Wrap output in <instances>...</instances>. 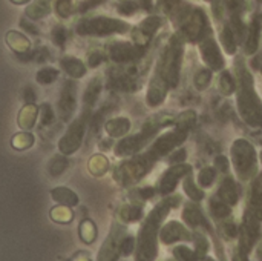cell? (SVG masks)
<instances>
[{
	"label": "cell",
	"mask_w": 262,
	"mask_h": 261,
	"mask_svg": "<svg viewBox=\"0 0 262 261\" xmlns=\"http://www.w3.org/2000/svg\"><path fill=\"white\" fill-rule=\"evenodd\" d=\"M187 135V131L175 126L160 134L147 149L117 165L114 169V180L120 186H132L138 183L155 168L160 160L167 158L173 151H177L186 142Z\"/></svg>",
	"instance_id": "cell-1"
},
{
	"label": "cell",
	"mask_w": 262,
	"mask_h": 261,
	"mask_svg": "<svg viewBox=\"0 0 262 261\" xmlns=\"http://www.w3.org/2000/svg\"><path fill=\"white\" fill-rule=\"evenodd\" d=\"M181 203L180 195H169L158 202L154 209L146 215L137 237L135 261H155L158 257V240L160 231L167 218L169 212L173 208H178Z\"/></svg>",
	"instance_id": "cell-2"
},
{
	"label": "cell",
	"mask_w": 262,
	"mask_h": 261,
	"mask_svg": "<svg viewBox=\"0 0 262 261\" xmlns=\"http://www.w3.org/2000/svg\"><path fill=\"white\" fill-rule=\"evenodd\" d=\"M236 106L241 118L253 129H262V100L255 86V78L244 57L235 60Z\"/></svg>",
	"instance_id": "cell-3"
},
{
	"label": "cell",
	"mask_w": 262,
	"mask_h": 261,
	"mask_svg": "<svg viewBox=\"0 0 262 261\" xmlns=\"http://www.w3.org/2000/svg\"><path fill=\"white\" fill-rule=\"evenodd\" d=\"M173 123H175V117H170V115H164V117L157 115V117L147 120L143 125V128L140 129V132L121 138L114 146V154L117 157H129L130 158V157L143 152L155 142V138L161 134L163 128L173 126Z\"/></svg>",
	"instance_id": "cell-4"
},
{
	"label": "cell",
	"mask_w": 262,
	"mask_h": 261,
	"mask_svg": "<svg viewBox=\"0 0 262 261\" xmlns=\"http://www.w3.org/2000/svg\"><path fill=\"white\" fill-rule=\"evenodd\" d=\"M184 48H186V42L181 38V35L178 32H175L169 38L167 45L160 52L158 60H157L152 75L164 80L170 89L177 88L180 83L181 66H183V58H184Z\"/></svg>",
	"instance_id": "cell-5"
},
{
	"label": "cell",
	"mask_w": 262,
	"mask_h": 261,
	"mask_svg": "<svg viewBox=\"0 0 262 261\" xmlns=\"http://www.w3.org/2000/svg\"><path fill=\"white\" fill-rule=\"evenodd\" d=\"M230 160L239 182L249 183L256 178L258 172V152L255 146L246 138H236L230 148Z\"/></svg>",
	"instance_id": "cell-6"
},
{
	"label": "cell",
	"mask_w": 262,
	"mask_h": 261,
	"mask_svg": "<svg viewBox=\"0 0 262 261\" xmlns=\"http://www.w3.org/2000/svg\"><path fill=\"white\" fill-rule=\"evenodd\" d=\"M132 31L129 22L106 15H91L81 17L75 23V32L78 35H94V37H106L114 34H127Z\"/></svg>",
	"instance_id": "cell-7"
},
{
	"label": "cell",
	"mask_w": 262,
	"mask_h": 261,
	"mask_svg": "<svg viewBox=\"0 0 262 261\" xmlns=\"http://www.w3.org/2000/svg\"><path fill=\"white\" fill-rule=\"evenodd\" d=\"M262 232V209L258 206L249 205L244 211V217L239 226V232H238V249L246 254L250 255V252L253 251L255 245L258 243V240L261 238Z\"/></svg>",
	"instance_id": "cell-8"
},
{
	"label": "cell",
	"mask_w": 262,
	"mask_h": 261,
	"mask_svg": "<svg viewBox=\"0 0 262 261\" xmlns=\"http://www.w3.org/2000/svg\"><path fill=\"white\" fill-rule=\"evenodd\" d=\"M91 117H92V109L83 108L81 114L75 120H72L68 131L58 142V151L61 155H71L80 149L83 138L86 135V129H88Z\"/></svg>",
	"instance_id": "cell-9"
},
{
	"label": "cell",
	"mask_w": 262,
	"mask_h": 261,
	"mask_svg": "<svg viewBox=\"0 0 262 261\" xmlns=\"http://www.w3.org/2000/svg\"><path fill=\"white\" fill-rule=\"evenodd\" d=\"M177 32L186 43H201L207 37H212V28L206 11L195 6L186 23Z\"/></svg>",
	"instance_id": "cell-10"
},
{
	"label": "cell",
	"mask_w": 262,
	"mask_h": 261,
	"mask_svg": "<svg viewBox=\"0 0 262 261\" xmlns=\"http://www.w3.org/2000/svg\"><path fill=\"white\" fill-rule=\"evenodd\" d=\"M146 51H147V48L137 46L132 42L114 40V42H109L106 46V57L111 58L114 63L124 66V65H132L137 60H140L141 57H144Z\"/></svg>",
	"instance_id": "cell-11"
},
{
	"label": "cell",
	"mask_w": 262,
	"mask_h": 261,
	"mask_svg": "<svg viewBox=\"0 0 262 261\" xmlns=\"http://www.w3.org/2000/svg\"><path fill=\"white\" fill-rule=\"evenodd\" d=\"M126 235V228L121 223L115 222L98 252L97 261H118L121 257V242Z\"/></svg>",
	"instance_id": "cell-12"
},
{
	"label": "cell",
	"mask_w": 262,
	"mask_h": 261,
	"mask_svg": "<svg viewBox=\"0 0 262 261\" xmlns=\"http://www.w3.org/2000/svg\"><path fill=\"white\" fill-rule=\"evenodd\" d=\"M163 25H164V20H163V17H158V15H149V17L143 18L130 31L132 43H135L137 46H141V48H147L150 45L154 35L157 34V31Z\"/></svg>",
	"instance_id": "cell-13"
},
{
	"label": "cell",
	"mask_w": 262,
	"mask_h": 261,
	"mask_svg": "<svg viewBox=\"0 0 262 261\" xmlns=\"http://www.w3.org/2000/svg\"><path fill=\"white\" fill-rule=\"evenodd\" d=\"M200 54L201 58L206 65V68H209L212 72H223L226 68V58L223 55V51L218 45V42L215 40V37H207L206 40H203L200 43Z\"/></svg>",
	"instance_id": "cell-14"
},
{
	"label": "cell",
	"mask_w": 262,
	"mask_h": 261,
	"mask_svg": "<svg viewBox=\"0 0 262 261\" xmlns=\"http://www.w3.org/2000/svg\"><path fill=\"white\" fill-rule=\"evenodd\" d=\"M77 91L78 85L75 80H66L63 83L61 94L58 98V117L64 123L72 120V115L77 109Z\"/></svg>",
	"instance_id": "cell-15"
},
{
	"label": "cell",
	"mask_w": 262,
	"mask_h": 261,
	"mask_svg": "<svg viewBox=\"0 0 262 261\" xmlns=\"http://www.w3.org/2000/svg\"><path fill=\"white\" fill-rule=\"evenodd\" d=\"M192 174V166L187 165V163H181V165H173V166H169L166 169V172L161 175L160 178V183H158V191L169 197L175 192L177 186L180 185V180L181 178H186L187 175Z\"/></svg>",
	"instance_id": "cell-16"
},
{
	"label": "cell",
	"mask_w": 262,
	"mask_h": 261,
	"mask_svg": "<svg viewBox=\"0 0 262 261\" xmlns=\"http://www.w3.org/2000/svg\"><path fill=\"white\" fill-rule=\"evenodd\" d=\"M160 242L166 246L181 243V242H193V234L189 228L180 222H169L163 225L160 231Z\"/></svg>",
	"instance_id": "cell-17"
},
{
	"label": "cell",
	"mask_w": 262,
	"mask_h": 261,
	"mask_svg": "<svg viewBox=\"0 0 262 261\" xmlns=\"http://www.w3.org/2000/svg\"><path fill=\"white\" fill-rule=\"evenodd\" d=\"M183 222L186 223L187 228L192 229H201L203 232L207 231L210 234H213V231L210 229V225L203 212V209L200 208L198 203H187L183 209Z\"/></svg>",
	"instance_id": "cell-18"
},
{
	"label": "cell",
	"mask_w": 262,
	"mask_h": 261,
	"mask_svg": "<svg viewBox=\"0 0 262 261\" xmlns=\"http://www.w3.org/2000/svg\"><path fill=\"white\" fill-rule=\"evenodd\" d=\"M261 29H262V14L255 12L250 18V23L247 25L246 38H244V51L247 55L256 54L261 42Z\"/></svg>",
	"instance_id": "cell-19"
},
{
	"label": "cell",
	"mask_w": 262,
	"mask_h": 261,
	"mask_svg": "<svg viewBox=\"0 0 262 261\" xmlns=\"http://www.w3.org/2000/svg\"><path fill=\"white\" fill-rule=\"evenodd\" d=\"M169 91H170V88H169V85L164 80L152 75V78L149 82V86H147V92H146V103H147V106L157 108V106L163 105L164 100L167 98Z\"/></svg>",
	"instance_id": "cell-20"
},
{
	"label": "cell",
	"mask_w": 262,
	"mask_h": 261,
	"mask_svg": "<svg viewBox=\"0 0 262 261\" xmlns=\"http://www.w3.org/2000/svg\"><path fill=\"white\" fill-rule=\"evenodd\" d=\"M216 197L227 206L235 208L239 202V188L236 182L232 177H226L216 191Z\"/></svg>",
	"instance_id": "cell-21"
},
{
	"label": "cell",
	"mask_w": 262,
	"mask_h": 261,
	"mask_svg": "<svg viewBox=\"0 0 262 261\" xmlns=\"http://www.w3.org/2000/svg\"><path fill=\"white\" fill-rule=\"evenodd\" d=\"M170 5L172 6L166 8V12L170 18V22L173 23L175 29L178 31L186 23L189 15L192 14L193 6L190 3H186V2H170Z\"/></svg>",
	"instance_id": "cell-22"
},
{
	"label": "cell",
	"mask_w": 262,
	"mask_h": 261,
	"mask_svg": "<svg viewBox=\"0 0 262 261\" xmlns=\"http://www.w3.org/2000/svg\"><path fill=\"white\" fill-rule=\"evenodd\" d=\"M130 120L127 117H114L104 123V131L109 138H124L130 131Z\"/></svg>",
	"instance_id": "cell-23"
},
{
	"label": "cell",
	"mask_w": 262,
	"mask_h": 261,
	"mask_svg": "<svg viewBox=\"0 0 262 261\" xmlns=\"http://www.w3.org/2000/svg\"><path fill=\"white\" fill-rule=\"evenodd\" d=\"M60 66L71 77V80H78V78L84 77L86 75V71H88L84 62H81L80 58L72 57V55L61 57L60 58Z\"/></svg>",
	"instance_id": "cell-24"
},
{
	"label": "cell",
	"mask_w": 262,
	"mask_h": 261,
	"mask_svg": "<svg viewBox=\"0 0 262 261\" xmlns=\"http://www.w3.org/2000/svg\"><path fill=\"white\" fill-rule=\"evenodd\" d=\"M143 218V205L137 203H126L118 211V220L123 225L137 223Z\"/></svg>",
	"instance_id": "cell-25"
},
{
	"label": "cell",
	"mask_w": 262,
	"mask_h": 261,
	"mask_svg": "<svg viewBox=\"0 0 262 261\" xmlns=\"http://www.w3.org/2000/svg\"><path fill=\"white\" fill-rule=\"evenodd\" d=\"M6 43H8V46H9L14 52H17L18 55H23V54L28 52L29 48H31L29 38H28L23 32L14 31V29L9 31V32L6 34Z\"/></svg>",
	"instance_id": "cell-26"
},
{
	"label": "cell",
	"mask_w": 262,
	"mask_h": 261,
	"mask_svg": "<svg viewBox=\"0 0 262 261\" xmlns=\"http://www.w3.org/2000/svg\"><path fill=\"white\" fill-rule=\"evenodd\" d=\"M103 89V80L101 77H94L89 85L86 86V91L83 94V108H88V109H92L100 97V92Z\"/></svg>",
	"instance_id": "cell-27"
},
{
	"label": "cell",
	"mask_w": 262,
	"mask_h": 261,
	"mask_svg": "<svg viewBox=\"0 0 262 261\" xmlns=\"http://www.w3.org/2000/svg\"><path fill=\"white\" fill-rule=\"evenodd\" d=\"M38 118V108L37 105H25L17 117V125L20 129H32Z\"/></svg>",
	"instance_id": "cell-28"
},
{
	"label": "cell",
	"mask_w": 262,
	"mask_h": 261,
	"mask_svg": "<svg viewBox=\"0 0 262 261\" xmlns=\"http://www.w3.org/2000/svg\"><path fill=\"white\" fill-rule=\"evenodd\" d=\"M51 197L54 202L60 203L61 206H68V208H74L78 205V195L69 189V188H64V186H58V188H54L51 191Z\"/></svg>",
	"instance_id": "cell-29"
},
{
	"label": "cell",
	"mask_w": 262,
	"mask_h": 261,
	"mask_svg": "<svg viewBox=\"0 0 262 261\" xmlns=\"http://www.w3.org/2000/svg\"><path fill=\"white\" fill-rule=\"evenodd\" d=\"M109 168H111V163L104 154H95L88 162V171L94 177H103L109 171Z\"/></svg>",
	"instance_id": "cell-30"
},
{
	"label": "cell",
	"mask_w": 262,
	"mask_h": 261,
	"mask_svg": "<svg viewBox=\"0 0 262 261\" xmlns=\"http://www.w3.org/2000/svg\"><path fill=\"white\" fill-rule=\"evenodd\" d=\"M209 209H210L212 217H213L216 222H221V223L227 222V218H230V215H232V208L227 206L226 203H223L216 195L210 198Z\"/></svg>",
	"instance_id": "cell-31"
},
{
	"label": "cell",
	"mask_w": 262,
	"mask_h": 261,
	"mask_svg": "<svg viewBox=\"0 0 262 261\" xmlns=\"http://www.w3.org/2000/svg\"><path fill=\"white\" fill-rule=\"evenodd\" d=\"M51 14V3L49 2H32L26 9H25V15L31 20V22H35V20H40V18H45L46 15Z\"/></svg>",
	"instance_id": "cell-32"
},
{
	"label": "cell",
	"mask_w": 262,
	"mask_h": 261,
	"mask_svg": "<svg viewBox=\"0 0 262 261\" xmlns=\"http://www.w3.org/2000/svg\"><path fill=\"white\" fill-rule=\"evenodd\" d=\"M220 42L224 48V51L229 54V55H235L236 51H238V40L232 31V28L229 26V23L223 25L221 28V34H220Z\"/></svg>",
	"instance_id": "cell-33"
},
{
	"label": "cell",
	"mask_w": 262,
	"mask_h": 261,
	"mask_svg": "<svg viewBox=\"0 0 262 261\" xmlns=\"http://www.w3.org/2000/svg\"><path fill=\"white\" fill-rule=\"evenodd\" d=\"M183 189H184V194L189 197V200L192 203H201L206 197L204 191L198 186V183L195 182V178L192 175H187L184 180H183Z\"/></svg>",
	"instance_id": "cell-34"
},
{
	"label": "cell",
	"mask_w": 262,
	"mask_h": 261,
	"mask_svg": "<svg viewBox=\"0 0 262 261\" xmlns=\"http://www.w3.org/2000/svg\"><path fill=\"white\" fill-rule=\"evenodd\" d=\"M218 89L223 95H232L236 92V78L230 71H223L220 74Z\"/></svg>",
	"instance_id": "cell-35"
},
{
	"label": "cell",
	"mask_w": 262,
	"mask_h": 261,
	"mask_svg": "<svg viewBox=\"0 0 262 261\" xmlns=\"http://www.w3.org/2000/svg\"><path fill=\"white\" fill-rule=\"evenodd\" d=\"M196 123V112L192 111V109H186L183 112H180L177 117H175V123L173 126L175 128H180V129H184L187 132H190V129L195 126Z\"/></svg>",
	"instance_id": "cell-36"
},
{
	"label": "cell",
	"mask_w": 262,
	"mask_h": 261,
	"mask_svg": "<svg viewBox=\"0 0 262 261\" xmlns=\"http://www.w3.org/2000/svg\"><path fill=\"white\" fill-rule=\"evenodd\" d=\"M78 232H80V238L83 243L86 245H91L95 242L97 235H98V231H97V226L92 220L86 218L80 223V228H78Z\"/></svg>",
	"instance_id": "cell-37"
},
{
	"label": "cell",
	"mask_w": 262,
	"mask_h": 261,
	"mask_svg": "<svg viewBox=\"0 0 262 261\" xmlns=\"http://www.w3.org/2000/svg\"><path fill=\"white\" fill-rule=\"evenodd\" d=\"M51 218L55 222V223H60V225H66V223H71L74 220V212L71 211V208L68 206H54L49 212Z\"/></svg>",
	"instance_id": "cell-38"
},
{
	"label": "cell",
	"mask_w": 262,
	"mask_h": 261,
	"mask_svg": "<svg viewBox=\"0 0 262 261\" xmlns=\"http://www.w3.org/2000/svg\"><path fill=\"white\" fill-rule=\"evenodd\" d=\"M34 135L28 131H21L11 138V146L17 151H25L34 145Z\"/></svg>",
	"instance_id": "cell-39"
},
{
	"label": "cell",
	"mask_w": 262,
	"mask_h": 261,
	"mask_svg": "<svg viewBox=\"0 0 262 261\" xmlns=\"http://www.w3.org/2000/svg\"><path fill=\"white\" fill-rule=\"evenodd\" d=\"M216 178V169L213 166H204L203 169H200L198 177H196V183L201 189L210 188L215 183Z\"/></svg>",
	"instance_id": "cell-40"
},
{
	"label": "cell",
	"mask_w": 262,
	"mask_h": 261,
	"mask_svg": "<svg viewBox=\"0 0 262 261\" xmlns=\"http://www.w3.org/2000/svg\"><path fill=\"white\" fill-rule=\"evenodd\" d=\"M60 75V71L57 68H52V66H46V68H41L37 71L35 74V80L37 83L40 85H52Z\"/></svg>",
	"instance_id": "cell-41"
},
{
	"label": "cell",
	"mask_w": 262,
	"mask_h": 261,
	"mask_svg": "<svg viewBox=\"0 0 262 261\" xmlns=\"http://www.w3.org/2000/svg\"><path fill=\"white\" fill-rule=\"evenodd\" d=\"M212 71L209 69V68H200V69H196V72H195V75H193V85H195V88L198 89V91H204V89H207L209 88V85H210V82H212Z\"/></svg>",
	"instance_id": "cell-42"
},
{
	"label": "cell",
	"mask_w": 262,
	"mask_h": 261,
	"mask_svg": "<svg viewBox=\"0 0 262 261\" xmlns=\"http://www.w3.org/2000/svg\"><path fill=\"white\" fill-rule=\"evenodd\" d=\"M249 205L258 206L262 209V172H259L256 178L252 182V189L249 194Z\"/></svg>",
	"instance_id": "cell-43"
},
{
	"label": "cell",
	"mask_w": 262,
	"mask_h": 261,
	"mask_svg": "<svg viewBox=\"0 0 262 261\" xmlns=\"http://www.w3.org/2000/svg\"><path fill=\"white\" fill-rule=\"evenodd\" d=\"M111 111V108L109 106H101L95 114H92V117H91V120H89V129H91V137H94V135H97L98 132H100V129H101V125H103V120H104V117H106V114Z\"/></svg>",
	"instance_id": "cell-44"
},
{
	"label": "cell",
	"mask_w": 262,
	"mask_h": 261,
	"mask_svg": "<svg viewBox=\"0 0 262 261\" xmlns=\"http://www.w3.org/2000/svg\"><path fill=\"white\" fill-rule=\"evenodd\" d=\"M68 38H69V34H68V29H66L63 25L57 23V25H54V26H52V31H51V40H52V43H54L55 46H58L60 49H63V48L66 46Z\"/></svg>",
	"instance_id": "cell-45"
},
{
	"label": "cell",
	"mask_w": 262,
	"mask_h": 261,
	"mask_svg": "<svg viewBox=\"0 0 262 261\" xmlns=\"http://www.w3.org/2000/svg\"><path fill=\"white\" fill-rule=\"evenodd\" d=\"M155 194L154 188H140V189H132L129 192V203H137V205H144V202L150 200Z\"/></svg>",
	"instance_id": "cell-46"
},
{
	"label": "cell",
	"mask_w": 262,
	"mask_h": 261,
	"mask_svg": "<svg viewBox=\"0 0 262 261\" xmlns=\"http://www.w3.org/2000/svg\"><path fill=\"white\" fill-rule=\"evenodd\" d=\"M172 252L177 261H201L195 249H190L187 246H177Z\"/></svg>",
	"instance_id": "cell-47"
},
{
	"label": "cell",
	"mask_w": 262,
	"mask_h": 261,
	"mask_svg": "<svg viewBox=\"0 0 262 261\" xmlns=\"http://www.w3.org/2000/svg\"><path fill=\"white\" fill-rule=\"evenodd\" d=\"M77 11V6L71 0H61L55 2V12L60 18H69Z\"/></svg>",
	"instance_id": "cell-48"
},
{
	"label": "cell",
	"mask_w": 262,
	"mask_h": 261,
	"mask_svg": "<svg viewBox=\"0 0 262 261\" xmlns=\"http://www.w3.org/2000/svg\"><path fill=\"white\" fill-rule=\"evenodd\" d=\"M106 58V51H103L101 48H97V46H92L89 51H88V65L91 68H97L100 63H103Z\"/></svg>",
	"instance_id": "cell-49"
},
{
	"label": "cell",
	"mask_w": 262,
	"mask_h": 261,
	"mask_svg": "<svg viewBox=\"0 0 262 261\" xmlns=\"http://www.w3.org/2000/svg\"><path fill=\"white\" fill-rule=\"evenodd\" d=\"M66 166H68L66 157L64 155H55L51 160V163H49V172H51V175L57 177V175H60L66 169Z\"/></svg>",
	"instance_id": "cell-50"
},
{
	"label": "cell",
	"mask_w": 262,
	"mask_h": 261,
	"mask_svg": "<svg viewBox=\"0 0 262 261\" xmlns=\"http://www.w3.org/2000/svg\"><path fill=\"white\" fill-rule=\"evenodd\" d=\"M141 5L143 3H140V2H121V3H118L117 11L121 15L129 17V15H134L137 11H140L141 9Z\"/></svg>",
	"instance_id": "cell-51"
},
{
	"label": "cell",
	"mask_w": 262,
	"mask_h": 261,
	"mask_svg": "<svg viewBox=\"0 0 262 261\" xmlns=\"http://www.w3.org/2000/svg\"><path fill=\"white\" fill-rule=\"evenodd\" d=\"M55 120V114H54V109L49 103H43L41 108H40V125L41 126H49L52 125Z\"/></svg>",
	"instance_id": "cell-52"
},
{
	"label": "cell",
	"mask_w": 262,
	"mask_h": 261,
	"mask_svg": "<svg viewBox=\"0 0 262 261\" xmlns=\"http://www.w3.org/2000/svg\"><path fill=\"white\" fill-rule=\"evenodd\" d=\"M135 248H137V240L132 235H126L121 242V255L127 257V255L134 254Z\"/></svg>",
	"instance_id": "cell-53"
},
{
	"label": "cell",
	"mask_w": 262,
	"mask_h": 261,
	"mask_svg": "<svg viewBox=\"0 0 262 261\" xmlns=\"http://www.w3.org/2000/svg\"><path fill=\"white\" fill-rule=\"evenodd\" d=\"M229 166H230V163H229V158H227L226 155L218 154V155L213 158V168H215L216 171H220V172H227V171H229Z\"/></svg>",
	"instance_id": "cell-54"
},
{
	"label": "cell",
	"mask_w": 262,
	"mask_h": 261,
	"mask_svg": "<svg viewBox=\"0 0 262 261\" xmlns=\"http://www.w3.org/2000/svg\"><path fill=\"white\" fill-rule=\"evenodd\" d=\"M184 160H186V151H184V149H177V151H173V152L167 157V163H169L170 166H173V165H181V163H184Z\"/></svg>",
	"instance_id": "cell-55"
},
{
	"label": "cell",
	"mask_w": 262,
	"mask_h": 261,
	"mask_svg": "<svg viewBox=\"0 0 262 261\" xmlns=\"http://www.w3.org/2000/svg\"><path fill=\"white\" fill-rule=\"evenodd\" d=\"M20 26L23 28V31H28L29 34H34V35H38L40 34V31H38V28L34 25V22H31L29 18H21L20 20Z\"/></svg>",
	"instance_id": "cell-56"
},
{
	"label": "cell",
	"mask_w": 262,
	"mask_h": 261,
	"mask_svg": "<svg viewBox=\"0 0 262 261\" xmlns=\"http://www.w3.org/2000/svg\"><path fill=\"white\" fill-rule=\"evenodd\" d=\"M114 142H112V138H106V140H101L100 143H98V148L101 149V151H107V149H114Z\"/></svg>",
	"instance_id": "cell-57"
},
{
	"label": "cell",
	"mask_w": 262,
	"mask_h": 261,
	"mask_svg": "<svg viewBox=\"0 0 262 261\" xmlns=\"http://www.w3.org/2000/svg\"><path fill=\"white\" fill-rule=\"evenodd\" d=\"M69 261H92L91 260V255L88 254V252H83V251H80V252H77L72 258Z\"/></svg>",
	"instance_id": "cell-58"
},
{
	"label": "cell",
	"mask_w": 262,
	"mask_h": 261,
	"mask_svg": "<svg viewBox=\"0 0 262 261\" xmlns=\"http://www.w3.org/2000/svg\"><path fill=\"white\" fill-rule=\"evenodd\" d=\"M25 102H26V105H34V100H35V94H31L32 92V89L28 86L25 91Z\"/></svg>",
	"instance_id": "cell-59"
},
{
	"label": "cell",
	"mask_w": 262,
	"mask_h": 261,
	"mask_svg": "<svg viewBox=\"0 0 262 261\" xmlns=\"http://www.w3.org/2000/svg\"><path fill=\"white\" fill-rule=\"evenodd\" d=\"M233 261H249V255H246L239 249H236V252L233 255Z\"/></svg>",
	"instance_id": "cell-60"
},
{
	"label": "cell",
	"mask_w": 262,
	"mask_h": 261,
	"mask_svg": "<svg viewBox=\"0 0 262 261\" xmlns=\"http://www.w3.org/2000/svg\"><path fill=\"white\" fill-rule=\"evenodd\" d=\"M203 261H216V260H215V258H212V257H206Z\"/></svg>",
	"instance_id": "cell-61"
},
{
	"label": "cell",
	"mask_w": 262,
	"mask_h": 261,
	"mask_svg": "<svg viewBox=\"0 0 262 261\" xmlns=\"http://www.w3.org/2000/svg\"><path fill=\"white\" fill-rule=\"evenodd\" d=\"M259 160L262 162V151H261V154H259Z\"/></svg>",
	"instance_id": "cell-62"
},
{
	"label": "cell",
	"mask_w": 262,
	"mask_h": 261,
	"mask_svg": "<svg viewBox=\"0 0 262 261\" xmlns=\"http://www.w3.org/2000/svg\"><path fill=\"white\" fill-rule=\"evenodd\" d=\"M259 68H261V74H262V65H261V66H259Z\"/></svg>",
	"instance_id": "cell-63"
}]
</instances>
